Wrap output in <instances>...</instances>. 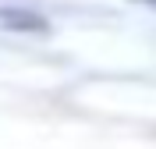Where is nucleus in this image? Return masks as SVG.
<instances>
[{
    "instance_id": "obj_1",
    "label": "nucleus",
    "mask_w": 156,
    "mask_h": 149,
    "mask_svg": "<svg viewBox=\"0 0 156 149\" xmlns=\"http://www.w3.org/2000/svg\"><path fill=\"white\" fill-rule=\"evenodd\" d=\"M0 29L36 36V32L46 29V18H43L39 11H32V7H21V4H4V7H0Z\"/></svg>"
}]
</instances>
